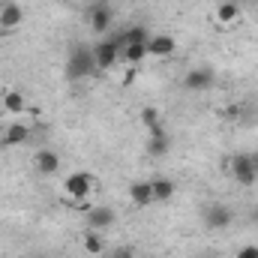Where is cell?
Here are the masks:
<instances>
[{"mask_svg":"<svg viewBox=\"0 0 258 258\" xmlns=\"http://www.w3.org/2000/svg\"><path fill=\"white\" fill-rule=\"evenodd\" d=\"M96 72V60H93V51L84 48V45H75L69 51V60H66V75L69 78H90Z\"/></svg>","mask_w":258,"mask_h":258,"instance_id":"cell-1","label":"cell"},{"mask_svg":"<svg viewBox=\"0 0 258 258\" xmlns=\"http://www.w3.org/2000/svg\"><path fill=\"white\" fill-rule=\"evenodd\" d=\"M228 171H231V177H234L237 186H255L258 168H255V162H252V153H234L228 159Z\"/></svg>","mask_w":258,"mask_h":258,"instance_id":"cell-2","label":"cell"},{"mask_svg":"<svg viewBox=\"0 0 258 258\" xmlns=\"http://www.w3.org/2000/svg\"><path fill=\"white\" fill-rule=\"evenodd\" d=\"M90 189H93V174H87V171H72L63 177V192L69 201L90 198Z\"/></svg>","mask_w":258,"mask_h":258,"instance_id":"cell-3","label":"cell"},{"mask_svg":"<svg viewBox=\"0 0 258 258\" xmlns=\"http://www.w3.org/2000/svg\"><path fill=\"white\" fill-rule=\"evenodd\" d=\"M231 222H234L231 207H225V204H207V207H204V228H207V231H222V228H228Z\"/></svg>","mask_w":258,"mask_h":258,"instance_id":"cell-4","label":"cell"},{"mask_svg":"<svg viewBox=\"0 0 258 258\" xmlns=\"http://www.w3.org/2000/svg\"><path fill=\"white\" fill-rule=\"evenodd\" d=\"M90 51H93L96 69H111V66L120 60V42H114V39H99Z\"/></svg>","mask_w":258,"mask_h":258,"instance_id":"cell-5","label":"cell"},{"mask_svg":"<svg viewBox=\"0 0 258 258\" xmlns=\"http://www.w3.org/2000/svg\"><path fill=\"white\" fill-rule=\"evenodd\" d=\"M174 51H177V39L171 33H150V39H147V54L150 57L168 60Z\"/></svg>","mask_w":258,"mask_h":258,"instance_id":"cell-6","label":"cell"},{"mask_svg":"<svg viewBox=\"0 0 258 258\" xmlns=\"http://www.w3.org/2000/svg\"><path fill=\"white\" fill-rule=\"evenodd\" d=\"M87 228H93V231H108L114 222H117V213H114V207H108V204H96V207H90L87 210Z\"/></svg>","mask_w":258,"mask_h":258,"instance_id":"cell-7","label":"cell"},{"mask_svg":"<svg viewBox=\"0 0 258 258\" xmlns=\"http://www.w3.org/2000/svg\"><path fill=\"white\" fill-rule=\"evenodd\" d=\"M21 21H24V9H21V3L6 0V3L0 6V36L12 33L15 27H21Z\"/></svg>","mask_w":258,"mask_h":258,"instance_id":"cell-8","label":"cell"},{"mask_svg":"<svg viewBox=\"0 0 258 258\" xmlns=\"http://www.w3.org/2000/svg\"><path fill=\"white\" fill-rule=\"evenodd\" d=\"M87 15H90V30L93 33H108L111 24H114V9L108 3H93Z\"/></svg>","mask_w":258,"mask_h":258,"instance_id":"cell-9","label":"cell"},{"mask_svg":"<svg viewBox=\"0 0 258 258\" xmlns=\"http://www.w3.org/2000/svg\"><path fill=\"white\" fill-rule=\"evenodd\" d=\"M183 87H186L189 93L210 90V87H213V72H210L207 66H195V69H189V72L183 75Z\"/></svg>","mask_w":258,"mask_h":258,"instance_id":"cell-10","label":"cell"},{"mask_svg":"<svg viewBox=\"0 0 258 258\" xmlns=\"http://www.w3.org/2000/svg\"><path fill=\"white\" fill-rule=\"evenodd\" d=\"M33 165H36V171L39 174H57L60 171V156H57V150H48V147H42V150H36L33 153Z\"/></svg>","mask_w":258,"mask_h":258,"instance_id":"cell-11","label":"cell"},{"mask_svg":"<svg viewBox=\"0 0 258 258\" xmlns=\"http://www.w3.org/2000/svg\"><path fill=\"white\" fill-rule=\"evenodd\" d=\"M129 201H132L138 210L150 207V204H153V189H150V180H135V183H129Z\"/></svg>","mask_w":258,"mask_h":258,"instance_id":"cell-12","label":"cell"},{"mask_svg":"<svg viewBox=\"0 0 258 258\" xmlns=\"http://www.w3.org/2000/svg\"><path fill=\"white\" fill-rule=\"evenodd\" d=\"M144 57H150L147 54V42H126V45H120V60L126 66H138Z\"/></svg>","mask_w":258,"mask_h":258,"instance_id":"cell-13","label":"cell"},{"mask_svg":"<svg viewBox=\"0 0 258 258\" xmlns=\"http://www.w3.org/2000/svg\"><path fill=\"white\" fill-rule=\"evenodd\" d=\"M81 249L87 252V255H102L105 252V237H102V231H93V228H87L84 234H81Z\"/></svg>","mask_w":258,"mask_h":258,"instance_id":"cell-14","label":"cell"},{"mask_svg":"<svg viewBox=\"0 0 258 258\" xmlns=\"http://www.w3.org/2000/svg\"><path fill=\"white\" fill-rule=\"evenodd\" d=\"M150 189H153V204H165V201H171L174 192H177V186L168 177H153L150 180Z\"/></svg>","mask_w":258,"mask_h":258,"instance_id":"cell-15","label":"cell"},{"mask_svg":"<svg viewBox=\"0 0 258 258\" xmlns=\"http://www.w3.org/2000/svg\"><path fill=\"white\" fill-rule=\"evenodd\" d=\"M27 138H30V129L24 126V123H12V126L0 135V144H3V147H18V144H24Z\"/></svg>","mask_w":258,"mask_h":258,"instance_id":"cell-16","label":"cell"},{"mask_svg":"<svg viewBox=\"0 0 258 258\" xmlns=\"http://www.w3.org/2000/svg\"><path fill=\"white\" fill-rule=\"evenodd\" d=\"M237 15H240V3L237 0H222L216 6V21L219 24H231V21H237Z\"/></svg>","mask_w":258,"mask_h":258,"instance_id":"cell-17","label":"cell"},{"mask_svg":"<svg viewBox=\"0 0 258 258\" xmlns=\"http://www.w3.org/2000/svg\"><path fill=\"white\" fill-rule=\"evenodd\" d=\"M3 111H9V114H21L24 108H27V99H24V93H18V90H6V96H3Z\"/></svg>","mask_w":258,"mask_h":258,"instance_id":"cell-18","label":"cell"},{"mask_svg":"<svg viewBox=\"0 0 258 258\" xmlns=\"http://www.w3.org/2000/svg\"><path fill=\"white\" fill-rule=\"evenodd\" d=\"M150 39V30L144 27V24H132L123 30V39H120V45H126V42H147Z\"/></svg>","mask_w":258,"mask_h":258,"instance_id":"cell-19","label":"cell"},{"mask_svg":"<svg viewBox=\"0 0 258 258\" xmlns=\"http://www.w3.org/2000/svg\"><path fill=\"white\" fill-rule=\"evenodd\" d=\"M168 144H171V141H168V135H159V138H150V141H147V153L159 159V156H165V153H168Z\"/></svg>","mask_w":258,"mask_h":258,"instance_id":"cell-20","label":"cell"},{"mask_svg":"<svg viewBox=\"0 0 258 258\" xmlns=\"http://www.w3.org/2000/svg\"><path fill=\"white\" fill-rule=\"evenodd\" d=\"M138 117H141V126H144V129H153V126H159V123H162V120H159V111H156L153 105H144Z\"/></svg>","mask_w":258,"mask_h":258,"instance_id":"cell-21","label":"cell"},{"mask_svg":"<svg viewBox=\"0 0 258 258\" xmlns=\"http://www.w3.org/2000/svg\"><path fill=\"white\" fill-rule=\"evenodd\" d=\"M105 258H138V255H135V249H132V246H117V249H111Z\"/></svg>","mask_w":258,"mask_h":258,"instance_id":"cell-22","label":"cell"},{"mask_svg":"<svg viewBox=\"0 0 258 258\" xmlns=\"http://www.w3.org/2000/svg\"><path fill=\"white\" fill-rule=\"evenodd\" d=\"M234 258H258V246L255 243H246V246H240L237 249V255Z\"/></svg>","mask_w":258,"mask_h":258,"instance_id":"cell-23","label":"cell"},{"mask_svg":"<svg viewBox=\"0 0 258 258\" xmlns=\"http://www.w3.org/2000/svg\"><path fill=\"white\" fill-rule=\"evenodd\" d=\"M135 75H138V72H135V66H126V72H123V78H120V81H123V87L135 84Z\"/></svg>","mask_w":258,"mask_h":258,"instance_id":"cell-24","label":"cell"},{"mask_svg":"<svg viewBox=\"0 0 258 258\" xmlns=\"http://www.w3.org/2000/svg\"><path fill=\"white\" fill-rule=\"evenodd\" d=\"M225 114H228V117H237V114H240V105H228V111H225Z\"/></svg>","mask_w":258,"mask_h":258,"instance_id":"cell-25","label":"cell"},{"mask_svg":"<svg viewBox=\"0 0 258 258\" xmlns=\"http://www.w3.org/2000/svg\"><path fill=\"white\" fill-rule=\"evenodd\" d=\"M252 162H255V168H258V150H252Z\"/></svg>","mask_w":258,"mask_h":258,"instance_id":"cell-26","label":"cell"},{"mask_svg":"<svg viewBox=\"0 0 258 258\" xmlns=\"http://www.w3.org/2000/svg\"><path fill=\"white\" fill-rule=\"evenodd\" d=\"M3 3H6V0H0V6H3Z\"/></svg>","mask_w":258,"mask_h":258,"instance_id":"cell-27","label":"cell"},{"mask_svg":"<svg viewBox=\"0 0 258 258\" xmlns=\"http://www.w3.org/2000/svg\"><path fill=\"white\" fill-rule=\"evenodd\" d=\"M0 108H3V105H0Z\"/></svg>","mask_w":258,"mask_h":258,"instance_id":"cell-28","label":"cell"}]
</instances>
